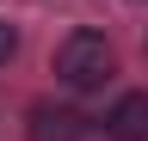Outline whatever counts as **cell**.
I'll use <instances>...</instances> for the list:
<instances>
[{"mask_svg":"<svg viewBox=\"0 0 148 141\" xmlns=\"http://www.w3.org/2000/svg\"><path fill=\"white\" fill-rule=\"evenodd\" d=\"M56 80H68L74 92H92V86L111 80V43L99 31H68L62 49H56Z\"/></svg>","mask_w":148,"mask_h":141,"instance_id":"obj_1","label":"cell"},{"mask_svg":"<svg viewBox=\"0 0 148 141\" xmlns=\"http://www.w3.org/2000/svg\"><path fill=\"white\" fill-rule=\"evenodd\" d=\"M25 135H31V141H80V135H86V117L68 111V104H31Z\"/></svg>","mask_w":148,"mask_h":141,"instance_id":"obj_2","label":"cell"},{"mask_svg":"<svg viewBox=\"0 0 148 141\" xmlns=\"http://www.w3.org/2000/svg\"><path fill=\"white\" fill-rule=\"evenodd\" d=\"M105 135L111 141H148V92H123L105 117Z\"/></svg>","mask_w":148,"mask_h":141,"instance_id":"obj_3","label":"cell"},{"mask_svg":"<svg viewBox=\"0 0 148 141\" xmlns=\"http://www.w3.org/2000/svg\"><path fill=\"white\" fill-rule=\"evenodd\" d=\"M12 55H18V31H12V25H6V19H0V67H6V61H12Z\"/></svg>","mask_w":148,"mask_h":141,"instance_id":"obj_4","label":"cell"}]
</instances>
